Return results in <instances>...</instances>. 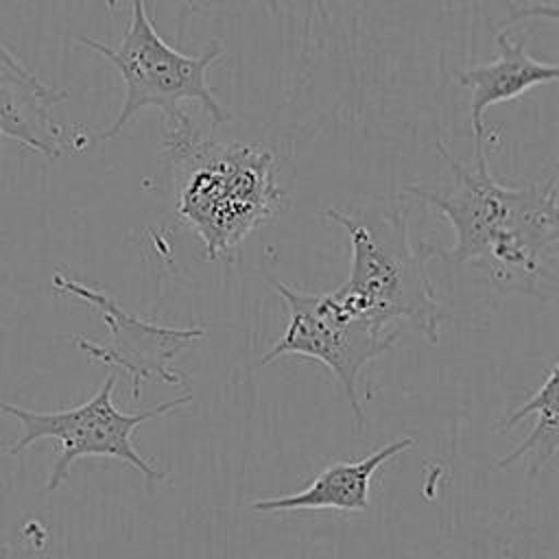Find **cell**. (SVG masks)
Listing matches in <instances>:
<instances>
[{
  "instance_id": "obj_1",
  "label": "cell",
  "mask_w": 559,
  "mask_h": 559,
  "mask_svg": "<svg viewBox=\"0 0 559 559\" xmlns=\"http://www.w3.org/2000/svg\"><path fill=\"white\" fill-rule=\"evenodd\" d=\"M437 151L452 170L450 186H406L432 205L454 229L450 249H435L448 266L480 264L504 290L552 297L557 293V175L507 188L493 179L487 148L474 151V164L459 162L437 138Z\"/></svg>"
},
{
  "instance_id": "obj_2",
  "label": "cell",
  "mask_w": 559,
  "mask_h": 559,
  "mask_svg": "<svg viewBox=\"0 0 559 559\" xmlns=\"http://www.w3.org/2000/svg\"><path fill=\"white\" fill-rule=\"evenodd\" d=\"M164 120L175 212L199 236L207 260H221L280 210L275 155L260 144L216 140L181 109Z\"/></svg>"
},
{
  "instance_id": "obj_3",
  "label": "cell",
  "mask_w": 559,
  "mask_h": 559,
  "mask_svg": "<svg viewBox=\"0 0 559 559\" xmlns=\"http://www.w3.org/2000/svg\"><path fill=\"white\" fill-rule=\"evenodd\" d=\"M323 216L347 231L352 251L349 277L330 290L332 297L349 314L382 328L406 321L428 343H437L445 310L426 271L435 249L413 242L406 210L395 201H371L328 207Z\"/></svg>"
},
{
  "instance_id": "obj_4",
  "label": "cell",
  "mask_w": 559,
  "mask_h": 559,
  "mask_svg": "<svg viewBox=\"0 0 559 559\" xmlns=\"http://www.w3.org/2000/svg\"><path fill=\"white\" fill-rule=\"evenodd\" d=\"M76 41L105 57L122 76L124 100L114 122L94 135L96 142L114 140L122 127L142 109L159 107L164 116L179 109L181 100H197L212 118L214 127L229 120V111L207 85V70L225 55L221 41H214L201 55H188L166 44L148 13L144 0H131L129 24L118 46L103 44L87 35Z\"/></svg>"
},
{
  "instance_id": "obj_5",
  "label": "cell",
  "mask_w": 559,
  "mask_h": 559,
  "mask_svg": "<svg viewBox=\"0 0 559 559\" xmlns=\"http://www.w3.org/2000/svg\"><path fill=\"white\" fill-rule=\"evenodd\" d=\"M114 386H116V373H109L100 384V389L90 400L63 411L39 413V411L22 408L0 400V415H11L13 419L20 421V428H22L20 439L4 452L9 456H20L33 443L41 439H55L59 443V456L44 487L46 493L59 489L70 474V465L83 456L118 459L122 463H129L138 472H142V476L151 483L164 480L166 472L151 465L135 450L131 437L140 424L177 411L179 406L188 404L192 395L186 393L181 397L162 402L144 411L122 413L120 408H116L111 400Z\"/></svg>"
},
{
  "instance_id": "obj_6",
  "label": "cell",
  "mask_w": 559,
  "mask_h": 559,
  "mask_svg": "<svg viewBox=\"0 0 559 559\" xmlns=\"http://www.w3.org/2000/svg\"><path fill=\"white\" fill-rule=\"evenodd\" d=\"M271 284L288 308V323L280 341L255 367H264L284 356H299L325 365L343 386L354 426L362 432L365 411L358 397L360 373L371 360L395 345L402 330H389L365 317L349 314L332 293H301L277 280H271Z\"/></svg>"
},
{
  "instance_id": "obj_7",
  "label": "cell",
  "mask_w": 559,
  "mask_h": 559,
  "mask_svg": "<svg viewBox=\"0 0 559 559\" xmlns=\"http://www.w3.org/2000/svg\"><path fill=\"white\" fill-rule=\"evenodd\" d=\"M52 286L57 293L74 295L87 301L94 310L100 312L103 321L109 328V343H96L83 334L74 336L76 347L85 352L92 360L122 369L131 380V397H140L144 382H183V373L173 371L170 362L194 341L205 336V328L186 325L175 328L166 323H155L142 317L127 312L111 295L76 282L61 271L52 275Z\"/></svg>"
},
{
  "instance_id": "obj_8",
  "label": "cell",
  "mask_w": 559,
  "mask_h": 559,
  "mask_svg": "<svg viewBox=\"0 0 559 559\" xmlns=\"http://www.w3.org/2000/svg\"><path fill=\"white\" fill-rule=\"evenodd\" d=\"M68 100V92L39 81L0 41V138L13 140L48 159L59 157L68 142L52 109Z\"/></svg>"
},
{
  "instance_id": "obj_9",
  "label": "cell",
  "mask_w": 559,
  "mask_h": 559,
  "mask_svg": "<svg viewBox=\"0 0 559 559\" xmlns=\"http://www.w3.org/2000/svg\"><path fill=\"white\" fill-rule=\"evenodd\" d=\"M415 445L413 437L395 439L380 450L371 452L360 461H336L321 469L301 491L262 498L251 502L253 511L277 513V511H321L332 509L341 513H356L369 507V489L373 474L400 452Z\"/></svg>"
},
{
  "instance_id": "obj_10",
  "label": "cell",
  "mask_w": 559,
  "mask_h": 559,
  "mask_svg": "<svg viewBox=\"0 0 559 559\" xmlns=\"http://www.w3.org/2000/svg\"><path fill=\"white\" fill-rule=\"evenodd\" d=\"M498 57L489 63L465 68L456 81L472 90L469 120L474 133V151L485 148V111L491 105L513 100L524 92L559 79L557 63H544L526 52V41L513 44L504 31L496 37Z\"/></svg>"
},
{
  "instance_id": "obj_11",
  "label": "cell",
  "mask_w": 559,
  "mask_h": 559,
  "mask_svg": "<svg viewBox=\"0 0 559 559\" xmlns=\"http://www.w3.org/2000/svg\"><path fill=\"white\" fill-rule=\"evenodd\" d=\"M557 378H559V367L552 365L537 391L522 404L518 406L502 424L500 428H511L518 421H522L526 415H535L537 421L531 428V432L515 445L509 454L498 459L496 467H509L522 456H528V474H537L546 463H550L557 454Z\"/></svg>"
},
{
  "instance_id": "obj_12",
  "label": "cell",
  "mask_w": 559,
  "mask_h": 559,
  "mask_svg": "<svg viewBox=\"0 0 559 559\" xmlns=\"http://www.w3.org/2000/svg\"><path fill=\"white\" fill-rule=\"evenodd\" d=\"M0 559H11V546L9 544H0Z\"/></svg>"
},
{
  "instance_id": "obj_13",
  "label": "cell",
  "mask_w": 559,
  "mask_h": 559,
  "mask_svg": "<svg viewBox=\"0 0 559 559\" xmlns=\"http://www.w3.org/2000/svg\"><path fill=\"white\" fill-rule=\"evenodd\" d=\"M107 7H111V9H116L118 7V0H103Z\"/></svg>"
},
{
  "instance_id": "obj_14",
  "label": "cell",
  "mask_w": 559,
  "mask_h": 559,
  "mask_svg": "<svg viewBox=\"0 0 559 559\" xmlns=\"http://www.w3.org/2000/svg\"><path fill=\"white\" fill-rule=\"evenodd\" d=\"M183 2H188V4H194V0H183Z\"/></svg>"
},
{
  "instance_id": "obj_15",
  "label": "cell",
  "mask_w": 559,
  "mask_h": 559,
  "mask_svg": "<svg viewBox=\"0 0 559 559\" xmlns=\"http://www.w3.org/2000/svg\"><path fill=\"white\" fill-rule=\"evenodd\" d=\"M0 321H2V314H0Z\"/></svg>"
}]
</instances>
